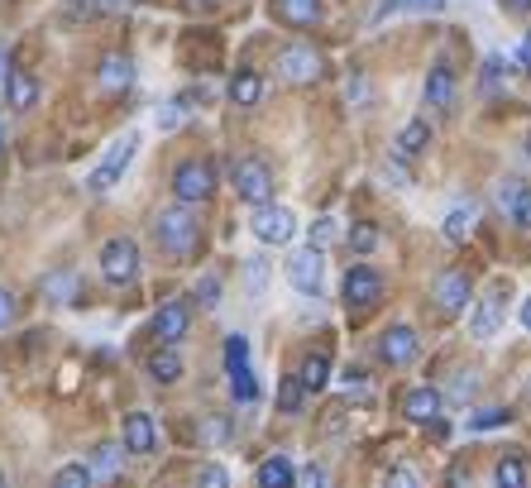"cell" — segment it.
Returning a JSON list of instances; mask_svg holds the SVG:
<instances>
[{
  "instance_id": "cell-1",
  "label": "cell",
  "mask_w": 531,
  "mask_h": 488,
  "mask_svg": "<svg viewBox=\"0 0 531 488\" xmlns=\"http://www.w3.org/2000/svg\"><path fill=\"white\" fill-rule=\"evenodd\" d=\"M154 240L163 254H192V244H197V221H192V211L177 201V206H163L154 221Z\"/></svg>"
},
{
  "instance_id": "cell-2",
  "label": "cell",
  "mask_w": 531,
  "mask_h": 488,
  "mask_svg": "<svg viewBox=\"0 0 531 488\" xmlns=\"http://www.w3.org/2000/svg\"><path fill=\"white\" fill-rule=\"evenodd\" d=\"M173 192H177L182 206H197V201L216 197V168H211V163H201V158L177 163V168H173Z\"/></svg>"
},
{
  "instance_id": "cell-3",
  "label": "cell",
  "mask_w": 531,
  "mask_h": 488,
  "mask_svg": "<svg viewBox=\"0 0 531 488\" xmlns=\"http://www.w3.org/2000/svg\"><path fill=\"white\" fill-rule=\"evenodd\" d=\"M273 72H278L283 82L311 87V82H321V77H326V63H321V53H316V48H307V44H288L283 53H278Z\"/></svg>"
},
{
  "instance_id": "cell-4",
  "label": "cell",
  "mask_w": 531,
  "mask_h": 488,
  "mask_svg": "<svg viewBox=\"0 0 531 488\" xmlns=\"http://www.w3.org/2000/svg\"><path fill=\"white\" fill-rule=\"evenodd\" d=\"M101 278L111 283V288H125L139 278V244L134 240H106L101 244Z\"/></svg>"
},
{
  "instance_id": "cell-5",
  "label": "cell",
  "mask_w": 531,
  "mask_h": 488,
  "mask_svg": "<svg viewBox=\"0 0 531 488\" xmlns=\"http://www.w3.org/2000/svg\"><path fill=\"white\" fill-rule=\"evenodd\" d=\"M469 302H474V283H469L460 268L436 273V283H431V307L441 311V316H460V311H469Z\"/></svg>"
},
{
  "instance_id": "cell-6",
  "label": "cell",
  "mask_w": 531,
  "mask_h": 488,
  "mask_svg": "<svg viewBox=\"0 0 531 488\" xmlns=\"http://www.w3.org/2000/svg\"><path fill=\"white\" fill-rule=\"evenodd\" d=\"M134 149H139V134H120V139H115L111 149H106V158H101V168H96V173H91L87 178V187L91 192H111L115 182L125 178V168H130V158H134Z\"/></svg>"
},
{
  "instance_id": "cell-7",
  "label": "cell",
  "mask_w": 531,
  "mask_h": 488,
  "mask_svg": "<svg viewBox=\"0 0 531 488\" xmlns=\"http://www.w3.org/2000/svg\"><path fill=\"white\" fill-rule=\"evenodd\" d=\"M230 182H235V192H240L249 206H264L273 197V173H268V163L259 158H240L235 168H230Z\"/></svg>"
},
{
  "instance_id": "cell-8",
  "label": "cell",
  "mask_w": 531,
  "mask_h": 488,
  "mask_svg": "<svg viewBox=\"0 0 531 488\" xmlns=\"http://www.w3.org/2000/svg\"><path fill=\"white\" fill-rule=\"evenodd\" d=\"M283 273H288L292 292H302V297H321V249H292V259L283 264Z\"/></svg>"
},
{
  "instance_id": "cell-9",
  "label": "cell",
  "mask_w": 531,
  "mask_h": 488,
  "mask_svg": "<svg viewBox=\"0 0 531 488\" xmlns=\"http://www.w3.org/2000/svg\"><path fill=\"white\" fill-rule=\"evenodd\" d=\"M292 235H297V216H292L288 206H273V201L254 206V240H264V244H292Z\"/></svg>"
},
{
  "instance_id": "cell-10",
  "label": "cell",
  "mask_w": 531,
  "mask_h": 488,
  "mask_svg": "<svg viewBox=\"0 0 531 488\" xmlns=\"http://www.w3.org/2000/svg\"><path fill=\"white\" fill-rule=\"evenodd\" d=\"M417 355H421V340L407 321H398V326H388V331L378 335V359H383V364L402 369V364H412Z\"/></svg>"
},
{
  "instance_id": "cell-11",
  "label": "cell",
  "mask_w": 531,
  "mask_h": 488,
  "mask_svg": "<svg viewBox=\"0 0 531 488\" xmlns=\"http://www.w3.org/2000/svg\"><path fill=\"white\" fill-rule=\"evenodd\" d=\"M187 326H192V302H187V297H173V302H163V307L154 311V335L163 345H177V340L187 335Z\"/></svg>"
},
{
  "instance_id": "cell-12",
  "label": "cell",
  "mask_w": 531,
  "mask_h": 488,
  "mask_svg": "<svg viewBox=\"0 0 531 488\" xmlns=\"http://www.w3.org/2000/svg\"><path fill=\"white\" fill-rule=\"evenodd\" d=\"M378 297H383V278H378V268H369L364 259L345 273V302L350 307H374Z\"/></svg>"
},
{
  "instance_id": "cell-13",
  "label": "cell",
  "mask_w": 531,
  "mask_h": 488,
  "mask_svg": "<svg viewBox=\"0 0 531 488\" xmlns=\"http://www.w3.org/2000/svg\"><path fill=\"white\" fill-rule=\"evenodd\" d=\"M120 450H130V455L158 450V426L149 412H130V417H125V426H120Z\"/></svg>"
},
{
  "instance_id": "cell-14",
  "label": "cell",
  "mask_w": 531,
  "mask_h": 488,
  "mask_svg": "<svg viewBox=\"0 0 531 488\" xmlns=\"http://www.w3.org/2000/svg\"><path fill=\"white\" fill-rule=\"evenodd\" d=\"M402 417H407L412 426H431V422H441V393H436L431 383L412 388V393L402 398Z\"/></svg>"
},
{
  "instance_id": "cell-15",
  "label": "cell",
  "mask_w": 531,
  "mask_h": 488,
  "mask_svg": "<svg viewBox=\"0 0 531 488\" xmlns=\"http://www.w3.org/2000/svg\"><path fill=\"white\" fill-rule=\"evenodd\" d=\"M130 82H134V63L125 53H106V58L96 63V87L106 91V96H120Z\"/></svg>"
},
{
  "instance_id": "cell-16",
  "label": "cell",
  "mask_w": 531,
  "mask_h": 488,
  "mask_svg": "<svg viewBox=\"0 0 531 488\" xmlns=\"http://www.w3.org/2000/svg\"><path fill=\"white\" fill-rule=\"evenodd\" d=\"M498 326H503V297L493 292V297H484V302L474 307V316H469V335H474V340H493Z\"/></svg>"
},
{
  "instance_id": "cell-17",
  "label": "cell",
  "mask_w": 531,
  "mask_h": 488,
  "mask_svg": "<svg viewBox=\"0 0 531 488\" xmlns=\"http://www.w3.org/2000/svg\"><path fill=\"white\" fill-rule=\"evenodd\" d=\"M455 101V67L450 63H436L431 72H426V106H450Z\"/></svg>"
},
{
  "instance_id": "cell-18",
  "label": "cell",
  "mask_w": 531,
  "mask_h": 488,
  "mask_svg": "<svg viewBox=\"0 0 531 488\" xmlns=\"http://www.w3.org/2000/svg\"><path fill=\"white\" fill-rule=\"evenodd\" d=\"M273 15L292 29H311L321 20V0H273Z\"/></svg>"
},
{
  "instance_id": "cell-19",
  "label": "cell",
  "mask_w": 531,
  "mask_h": 488,
  "mask_svg": "<svg viewBox=\"0 0 531 488\" xmlns=\"http://www.w3.org/2000/svg\"><path fill=\"white\" fill-rule=\"evenodd\" d=\"M5 101H10V111H29L39 101V82L29 72H5Z\"/></svg>"
},
{
  "instance_id": "cell-20",
  "label": "cell",
  "mask_w": 531,
  "mask_h": 488,
  "mask_svg": "<svg viewBox=\"0 0 531 488\" xmlns=\"http://www.w3.org/2000/svg\"><path fill=\"white\" fill-rule=\"evenodd\" d=\"M292 479H297V469H292L288 455H268L264 465H259V474H254L259 488H292Z\"/></svg>"
},
{
  "instance_id": "cell-21",
  "label": "cell",
  "mask_w": 531,
  "mask_h": 488,
  "mask_svg": "<svg viewBox=\"0 0 531 488\" xmlns=\"http://www.w3.org/2000/svg\"><path fill=\"white\" fill-rule=\"evenodd\" d=\"M230 101L244 106V111L259 106V101H264V77H259V72H235V77H230Z\"/></svg>"
},
{
  "instance_id": "cell-22",
  "label": "cell",
  "mask_w": 531,
  "mask_h": 488,
  "mask_svg": "<svg viewBox=\"0 0 531 488\" xmlns=\"http://www.w3.org/2000/svg\"><path fill=\"white\" fill-rule=\"evenodd\" d=\"M149 374H154V383H177V378H182V355H177V345H158L154 355H149Z\"/></svg>"
},
{
  "instance_id": "cell-23",
  "label": "cell",
  "mask_w": 531,
  "mask_h": 488,
  "mask_svg": "<svg viewBox=\"0 0 531 488\" xmlns=\"http://www.w3.org/2000/svg\"><path fill=\"white\" fill-rule=\"evenodd\" d=\"M120 0H67L63 5V20L67 24H82V20H101V15H115Z\"/></svg>"
},
{
  "instance_id": "cell-24",
  "label": "cell",
  "mask_w": 531,
  "mask_h": 488,
  "mask_svg": "<svg viewBox=\"0 0 531 488\" xmlns=\"http://www.w3.org/2000/svg\"><path fill=\"white\" fill-rule=\"evenodd\" d=\"M297 378H302V388H307V393H326V388H331V359H326V355H307V359H302V369H297Z\"/></svg>"
},
{
  "instance_id": "cell-25",
  "label": "cell",
  "mask_w": 531,
  "mask_h": 488,
  "mask_svg": "<svg viewBox=\"0 0 531 488\" xmlns=\"http://www.w3.org/2000/svg\"><path fill=\"white\" fill-rule=\"evenodd\" d=\"M469 225H474V201H455V206L445 211L441 230H445V240H450V244H460L469 235Z\"/></svg>"
},
{
  "instance_id": "cell-26",
  "label": "cell",
  "mask_w": 531,
  "mask_h": 488,
  "mask_svg": "<svg viewBox=\"0 0 531 488\" xmlns=\"http://www.w3.org/2000/svg\"><path fill=\"white\" fill-rule=\"evenodd\" d=\"M44 297L53 302V307H72V302H77V278H72V273H48Z\"/></svg>"
},
{
  "instance_id": "cell-27",
  "label": "cell",
  "mask_w": 531,
  "mask_h": 488,
  "mask_svg": "<svg viewBox=\"0 0 531 488\" xmlns=\"http://www.w3.org/2000/svg\"><path fill=\"white\" fill-rule=\"evenodd\" d=\"M493 484L498 488H527V460L522 455H503L493 469Z\"/></svg>"
},
{
  "instance_id": "cell-28",
  "label": "cell",
  "mask_w": 531,
  "mask_h": 488,
  "mask_svg": "<svg viewBox=\"0 0 531 488\" xmlns=\"http://www.w3.org/2000/svg\"><path fill=\"white\" fill-rule=\"evenodd\" d=\"M431 144V125L426 120H407L398 130V154H421Z\"/></svg>"
},
{
  "instance_id": "cell-29",
  "label": "cell",
  "mask_w": 531,
  "mask_h": 488,
  "mask_svg": "<svg viewBox=\"0 0 531 488\" xmlns=\"http://www.w3.org/2000/svg\"><path fill=\"white\" fill-rule=\"evenodd\" d=\"M91 460H96V465H91V484H96V479H101V484H111L115 474H120V445H101Z\"/></svg>"
},
{
  "instance_id": "cell-30",
  "label": "cell",
  "mask_w": 531,
  "mask_h": 488,
  "mask_svg": "<svg viewBox=\"0 0 531 488\" xmlns=\"http://www.w3.org/2000/svg\"><path fill=\"white\" fill-rule=\"evenodd\" d=\"M230 393H235V402H259V378H254V369L249 364H240V369H230Z\"/></svg>"
},
{
  "instance_id": "cell-31",
  "label": "cell",
  "mask_w": 531,
  "mask_h": 488,
  "mask_svg": "<svg viewBox=\"0 0 531 488\" xmlns=\"http://www.w3.org/2000/svg\"><path fill=\"white\" fill-rule=\"evenodd\" d=\"M302 402H307V388H302L297 374H288L283 388H278V412H302Z\"/></svg>"
},
{
  "instance_id": "cell-32",
  "label": "cell",
  "mask_w": 531,
  "mask_h": 488,
  "mask_svg": "<svg viewBox=\"0 0 531 488\" xmlns=\"http://www.w3.org/2000/svg\"><path fill=\"white\" fill-rule=\"evenodd\" d=\"M474 388H479V374H474V369H460V374L450 378V393H445V402H455V407H460V402L474 398Z\"/></svg>"
},
{
  "instance_id": "cell-33",
  "label": "cell",
  "mask_w": 531,
  "mask_h": 488,
  "mask_svg": "<svg viewBox=\"0 0 531 488\" xmlns=\"http://www.w3.org/2000/svg\"><path fill=\"white\" fill-rule=\"evenodd\" d=\"M307 240H311V249H326V244L340 240V225H335V216H316V221H311V230H307Z\"/></svg>"
},
{
  "instance_id": "cell-34",
  "label": "cell",
  "mask_w": 531,
  "mask_h": 488,
  "mask_svg": "<svg viewBox=\"0 0 531 488\" xmlns=\"http://www.w3.org/2000/svg\"><path fill=\"white\" fill-rule=\"evenodd\" d=\"M350 249L359 254V259H369V254L378 249V225H369V221L354 225V230H350Z\"/></svg>"
},
{
  "instance_id": "cell-35",
  "label": "cell",
  "mask_w": 531,
  "mask_h": 488,
  "mask_svg": "<svg viewBox=\"0 0 531 488\" xmlns=\"http://www.w3.org/2000/svg\"><path fill=\"white\" fill-rule=\"evenodd\" d=\"M53 488H91V469L87 465H63L53 474Z\"/></svg>"
},
{
  "instance_id": "cell-36",
  "label": "cell",
  "mask_w": 531,
  "mask_h": 488,
  "mask_svg": "<svg viewBox=\"0 0 531 488\" xmlns=\"http://www.w3.org/2000/svg\"><path fill=\"white\" fill-rule=\"evenodd\" d=\"M512 422V412L508 407H479V412H474V431H493V426H508Z\"/></svg>"
},
{
  "instance_id": "cell-37",
  "label": "cell",
  "mask_w": 531,
  "mask_h": 488,
  "mask_svg": "<svg viewBox=\"0 0 531 488\" xmlns=\"http://www.w3.org/2000/svg\"><path fill=\"white\" fill-rule=\"evenodd\" d=\"M216 302H221V278H211V273H206V278L197 283V297H192V307H216Z\"/></svg>"
},
{
  "instance_id": "cell-38",
  "label": "cell",
  "mask_w": 531,
  "mask_h": 488,
  "mask_svg": "<svg viewBox=\"0 0 531 488\" xmlns=\"http://www.w3.org/2000/svg\"><path fill=\"white\" fill-rule=\"evenodd\" d=\"M383 488H421V479H417V469L393 465L388 474H383Z\"/></svg>"
},
{
  "instance_id": "cell-39",
  "label": "cell",
  "mask_w": 531,
  "mask_h": 488,
  "mask_svg": "<svg viewBox=\"0 0 531 488\" xmlns=\"http://www.w3.org/2000/svg\"><path fill=\"white\" fill-rule=\"evenodd\" d=\"M244 359H249V340H244V335H230V340H225V369H240Z\"/></svg>"
},
{
  "instance_id": "cell-40",
  "label": "cell",
  "mask_w": 531,
  "mask_h": 488,
  "mask_svg": "<svg viewBox=\"0 0 531 488\" xmlns=\"http://www.w3.org/2000/svg\"><path fill=\"white\" fill-rule=\"evenodd\" d=\"M508 221L517 225V230H531V187H522V197H517V206L508 211Z\"/></svg>"
},
{
  "instance_id": "cell-41",
  "label": "cell",
  "mask_w": 531,
  "mask_h": 488,
  "mask_svg": "<svg viewBox=\"0 0 531 488\" xmlns=\"http://www.w3.org/2000/svg\"><path fill=\"white\" fill-rule=\"evenodd\" d=\"M268 268H273L268 259H249V264H244V278H249V288H254V292L268 288Z\"/></svg>"
},
{
  "instance_id": "cell-42",
  "label": "cell",
  "mask_w": 531,
  "mask_h": 488,
  "mask_svg": "<svg viewBox=\"0 0 531 488\" xmlns=\"http://www.w3.org/2000/svg\"><path fill=\"white\" fill-rule=\"evenodd\" d=\"M292 484H297V488H326V469H321V465H302Z\"/></svg>"
},
{
  "instance_id": "cell-43",
  "label": "cell",
  "mask_w": 531,
  "mask_h": 488,
  "mask_svg": "<svg viewBox=\"0 0 531 488\" xmlns=\"http://www.w3.org/2000/svg\"><path fill=\"white\" fill-rule=\"evenodd\" d=\"M197 488H230V474H225L221 465H206L197 474Z\"/></svg>"
},
{
  "instance_id": "cell-44",
  "label": "cell",
  "mask_w": 531,
  "mask_h": 488,
  "mask_svg": "<svg viewBox=\"0 0 531 488\" xmlns=\"http://www.w3.org/2000/svg\"><path fill=\"white\" fill-rule=\"evenodd\" d=\"M522 187H527V182H503V187H498V206H503V211H512V206H517V197H522Z\"/></svg>"
},
{
  "instance_id": "cell-45",
  "label": "cell",
  "mask_w": 531,
  "mask_h": 488,
  "mask_svg": "<svg viewBox=\"0 0 531 488\" xmlns=\"http://www.w3.org/2000/svg\"><path fill=\"white\" fill-rule=\"evenodd\" d=\"M498 82H503V58H488L484 63V87L498 91Z\"/></svg>"
},
{
  "instance_id": "cell-46",
  "label": "cell",
  "mask_w": 531,
  "mask_h": 488,
  "mask_svg": "<svg viewBox=\"0 0 531 488\" xmlns=\"http://www.w3.org/2000/svg\"><path fill=\"white\" fill-rule=\"evenodd\" d=\"M206 441H216V445L230 441V417H216V422L206 426Z\"/></svg>"
},
{
  "instance_id": "cell-47",
  "label": "cell",
  "mask_w": 531,
  "mask_h": 488,
  "mask_svg": "<svg viewBox=\"0 0 531 488\" xmlns=\"http://www.w3.org/2000/svg\"><path fill=\"white\" fill-rule=\"evenodd\" d=\"M10 321H15V292H5V288H0V331H5Z\"/></svg>"
},
{
  "instance_id": "cell-48",
  "label": "cell",
  "mask_w": 531,
  "mask_h": 488,
  "mask_svg": "<svg viewBox=\"0 0 531 488\" xmlns=\"http://www.w3.org/2000/svg\"><path fill=\"white\" fill-rule=\"evenodd\" d=\"M407 10H426V15H436V10H445V0H402Z\"/></svg>"
},
{
  "instance_id": "cell-49",
  "label": "cell",
  "mask_w": 531,
  "mask_h": 488,
  "mask_svg": "<svg viewBox=\"0 0 531 488\" xmlns=\"http://www.w3.org/2000/svg\"><path fill=\"white\" fill-rule=\"evenodd\" d=\"M177 120H182V106H168V111L158 115V125H163V130H173Z\"/></svg>"
},
{
  "instance_id": "cell-50",
  "label": "cell",
  "mask_w": 531,
  "mask_h": 488,
  "mask_svg": "<svg viewBox=\"0 0 531 488\" xmlns=\"http://www.w3.org/2000/svg\"><path fill=\"white\" fill-rule=\"evenodd\" d=\"M450 488H469V474H465V465H455V469H450Z\"/></svg>"
},
{
  "instance_id": "cell-51",
  "label": "cell",
  "mask_w": 531,
  "mask_h": 488,
  "mask_svg": "<svg viewBox=\"0 0 531 488\" xmlns=\"http://www.w3.org/2000/svg\"><path fill=\"white\" fill-rule=\"evenodd\" d=\"M517 63H522V67H527V72H531V34H527V39H522V48H517Z\"/></svg>"
},
{
  "instance_id": "cell-52",
  "label": "cell",
  "mask_w": 531,
  "mask_h": 488,
  "mask_svg": "<svg viewBox=\"0 0 531 488\" xmlns=\"http://www.w3.org/2000/svg\"><path fill=\"white\" fill-rule=\"evenodd\" d=\"M503 5H508L512 15H527V10H531V0H503Z\"/></svg>"
},
{
  "instance_id": "cell-53",
  "label": "cell",
  "mask_w": 531,
  "mask_h": 488,
  "mask_svg": "<svg viewBox=\"0 0 531 488\" xmlns=\"http://www.w3.org/2000/svg\"><path fill=\"white\" fill-rule=\"evenodd\" d=\"M522 326H527V331H531V297H527V302H522Z\"/></svg>"
},
{
  "instance_id": "cell-54",
  "label": "cell",
  "mask_w": 531,
  "mask_h": 488,
  "mask_svg": "<svg viewBox=\"0 0 531 488\" xmlns=\"http://www.w3.org/2000/svg\"><path fill=\"white\" fill-rule=\"evenodd\" d=\"M0 149H5V125H0Z\"/></svg>"
},
{
  "instance_id": "cell-55",
  "label": "cell",
  "mask_w": 531,
  "mask_h": 488,
  "mask_svg": "<svg viewBox=\"0 0 531 488\" xmlns=\"http://www.w3.org/2000/svg\"><path fill=\"white\" fill-rule=\"evenodd\" d=\"M527 154H531V130H527Z\"/></svg>"
},
{
  "instance_id": "cell-56",
  "label": "cell",
  "mask_w": 531,
  "mask_h": 488,
  "mask_svg": "<svg viewBox=\"0 0 531 488\" xmlns=\"http://www.w3.org/2000/svg\"><path fill=\"white\" fill-rule=\"evenodd\" d=\"M0 488H5V474H0Z\"/></svg>"
}]
</instances>
